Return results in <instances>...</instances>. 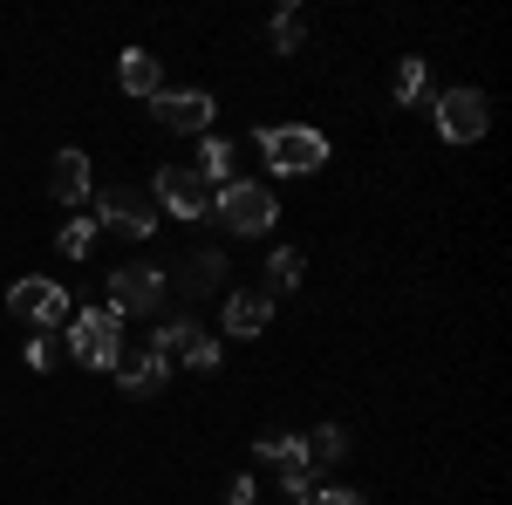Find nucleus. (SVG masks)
<instances>
[{"label": "nucleus", "instance_id": "nucleus-1", "mask_svg": "<svg viewBox=\"0 0 512 505\" xmlns=\"http://www.w3.org/2000/svg\"><path fill=\"white\" fill-rule=\"evenodd\" d=\"M253 144L267 157V171H280V178H315L321 164H328V137L308 130V123H274V130H260Z\"/></svg>", "mask_w": 512, "mask_h": 505}, {"label": "nucleus", "instance_id": "nucleus-2", "mask_svg": "<svg viewBox=\"0 0 512 505\" xmlns=\"http://www.w3.org/2000/svg\"><path fill=\"white\" fill-rule=\"evenodd\" d=\"M212 212H219V226L226 233H274V219H280V198L267 192V185H253V178H233V185H219L212 192Z\"/></svg>", "mask_w": 512, "mask_h": 505}, {"label": "nucleus", "instance_id": "nucleus-3", "mask_svg": "<svg viewBox=\"0 0 512 505\" xmlns=\"http://www.w3.org/2000/svg\"><path fill=\"white\" fill-rule=\"evenodd\" d=\"M69 355H76L82 369H117V355H123V321L110 308H82L76 321H69Z\"/></svg>", "mask_w": 512, "mask_h": 505}, {"label": "nucleus", "instance_id": "nucleus-4", "mask_svg": "<svg viewBox=\"0 0 512 505\" xmlns=\"http://www.w3.org/2000/svg\"><path fill=\"white\" fill-rule=\"evenodd\" d=\"M96 219H103L110 233H123V239H151V226H158V198L137 192V185H110V192L96 198Z\"/></svg>", "mask_w": 512, "mask_h": 505}, {"label": "nucleus", "instance_id": "nucleus-5", "mask_svg": "<svg viewBox=\"0 0 512 505\" xmlns=\"http://www.w3.org/2000/svg\"><path fill=\"white\" fill-rule=\"evenodd\" d=\"M151 198H158L171 219H212V185L198 178L192 164H164L158 185H151Z\"/></svg>", "mask_w": 512, "mask_h": 505}, {"label": "nucleus", "instance_id": "nucleus-6", "mask_svg": "<svg viewBox=\"0 0 512 505\" xmlns=\"http://www.w3.org/2000/svg\"><path fill=\"white\" fill-rule=\"evenodd\" d=\"M151 110H158V123L171 130V137H205L212 117H219V103H212L205 89H158Z\"/></svg>", "mask_w": 512, "mask_h": 505}, {"label": "nucleus", "instance_id": "nucleus-7", "mask_svg": "<svg viewBox=\"0 0 512 505\" xmlns=\"http://www.w3.org/2000/svg\"><path fill=\"white\" fill-rule=\"evenodd\" d=\"M485 123H492L485 89H444V96H437V130H444L451 144H478V137H485Z\"/></svg>", "mask_w": 512, "mask_h": 505}, {"label": "nucleus", "instance_id": "nucleus-8", "mask_svg": "<svg viewBox=\"0 0 512 505\" xmlns=\"http://www.w3.org/2000/svg\"><path fill=\"white\" fill-rule=\"evenodd\" d=\"M7 314L28 321V328H62L69 321V294L55 280H14L7 287Z\"/></svg>", "mask_w": 512, "mask_h": 505}, {"label": "nucleus", "instance_id": "nucleus-9", "mask_svg": "<svg viewBox=\"0 0 512 505\" xmlns=\"http://www.w3.org/2000/svg\"><path fill=\"white\" fill-rule=\"evenodd\" d=\"M164 308V273L144 260V267H117L110 273V314H158Z\"/></svg>", "mask_w": 512, "mask_h": 505}, {"label": "nucleus", "instance_id": "nucleus-10", "mask_svg": "<svg viewBox=\"0 0 512 505\" xmlns=\"http://www.w3.org/2000/svg\"><path fill=\"white\" fill-rule=\"evenodd\" d=\"M48 198L55 205H82L89 198V151H55V171H48Z\"/></svg>", "mask_w": 512, "mask_h": 505}, {"label": "nucleus", "instance_id": "nucleus-11", "mask_svg": "<svg viewBox=\"0 0 512 505\" xmlns=\"http://www.w3.org/2000/svg\"><path fill=\"white\" fill-rule=\"evenodd\" d=\"M267 328H274V301H267L260 287H246V294H233V301H226V335L253 342V335H267Z\"/></svg>", "mask_w": 512, "mask_h": 505}, {"label": "nucleus", "instance_id": "nucleus-12", "mask_svg": "<svg viewBox=\"0 0 512 505\" xmlns=\"http://www.w3.org/2000/svg\"><path fill=\"white\" fill-rule=\"evenodd\" d=\"M117 82H123V96H137V103H151L164 89V69H158V55H144V48H123L117 55Z\"/></svg>", "mask_w": 512, "mask_h": 505}, {"label": "nucleus", "instance_id": "nucleus-13", "mask_svg": "<svg viewBox=\"0 0 512 505\" xmlns=\"http://www.w3.org/2000/svg\"><path fill=\"white\" fill-rule=\"evenodd\" d=\"M301 451H308V465H342L349 458V430L342 424H315L301 437Z\"/></svg>", "mask_w": 512, "mask_h": 505}, {"label": "nucleus", "instance_id": "nucleus-14", "mask_svg": "<svg viewBox=\"0 0 512 505\" xmlns=\"http://www.w3.org/2000/svg\"><path fill=\"white\" fill-rule=\"evenodd\" d=\"M233 144H226V137H205V144H198V178H205V185H233Z\"/></svg>", "mask_w": 512, "mask_h": 505}, {"label": "nucleus", "instance_id": "nucleus-15", "mask_svg": "<svg viewBox=\"0 0 512 505\" xmlns=\"http://www.w3.org/2000/svg\"><path fill=\"white\" fill-rule=\"evenodd\" d=\"M301 273H308V260H301L294 246H280L274 260H267V287H260V294H267V301H274V294H294V287H301Z\"/></svg>", "mask_w": 512, "mask_h": 505}, {"label": "nucleus", "instance_id": "nucleus-16", "mask_svg": "<svg viewBox=\"0 0 512 505\" xmlns=\"http://www.w3.org/2000/svg\"><path fill=\"white\" fill-rule=\"evenodd\" d=\"M164 376H171V362H164V355H144V362L123 369V389H130V396H158Z\"/></svg>", "mask_w": 512, "mask_h": 505}, {"label": "nucleus", "instance_id": "nucleus-17", "mask_svg": "<svg viewBox=\"0 0 512 505\" xmlns=\"http://www.w3.org/2000/svg\"><path fill=\"white\" fill-rule=\"evenodd\" d=\"M185 287H192V294H219V287H226V253H192Z\"/></svg>", "mask_w": 512, "mask_h": 505}, {"label": "nucleus", "instance_id": "nucleus-18", "mask_svg": "<svg viewBox=\"0 0 512 505\" xmlns=\"http://www.w3.org/2000/svg\"><path fill=\"white\" fill-rule=\"evenodd\" d=\"M431 96V62L424 55H403V69H396V103H424Z\"/></svg>", "mask_w": 512, "mask_h": 505}, {"label": "nucleus", "instance_id": "nucleus-19", "mask_svg": "<svg viewBox=\"0 0 512 505\" xmlns=\"http://www.w3.org/2000/svg\"><path fill=\"white\" fill-rule=\"evenodd\" d=\"M253 451H260V458H267V465H308V451H301V437H287V430H267V437H260V444H253ZM315 471V465H308Z\"/></svg>", "mask_w": 512, "mask_h": 505}, {"label": "nucleus", "instance_id": "nucleus-20", "mask_svg": "<svg viewBox=\"0 0 512 505\" xmlns=\"http://www.w3.org/2000/svg\"><path fill=\"white\" fill-rule=\"evenodd\" d=\"M96 233H103L96 219H69V226H62V239H55V253H62V260H89Z\"/></svg>", "mask_w": 512, "mask_h": 505}, {"label": "nucleus", "instance_id": "nucleus-21", "mask_svg": "<svg viewBox=\"0 0 512 505\" xmlns=\"http://www.w3.org/2000/svg\"><path fill=\"white\" fill-rule=\"evenodd\" d=\"M28 369H55V362H62V355H69V342H62V335H55V328H35V335H28Z\"/></svg>", "mask_w": 512, "mask_h": 505}, {"label": "nucleus", "instance_id": "nucleus-22", "mask_svg": "<svg viewBox=\"0 0 512 505\" xmlns=\"http://www.w3.org/2000/svg\"><path fill=\"white\" fill-rule=\"evenodd\" d=\"M301 41H308V14H301V7H280V14H274V48H280V55H294Z\"/></svg>", "mask_w": 512, "mask_h": 505}, {"label": "nucleus", "instance_id": "nucleus-23", "mask_svg": "<svg viewBox=\"0 0 512 505\" xmlns=\"http://www.w3.org/2000/svg\"><path fill=\"white\" fill-rule=\"evenodd\" d=\"M185 362H192L198 376H212V369H219V335H205V328H192V335H185Z\"/></svg>", "mask_w": 512, "mask_h": 505}, {"label": "nucleus", "instance_id": "nucleus-24", "mask_svg": "<svg viewBox=\"0 0 512 505\" xmlns=\"http://www.w3.org/2000/svg\"><path fill=\"white\" fill-rule=\"evenodd\" d=\"M280 492H287L294 505H315L321 499V478L308 465H287V471H280Z\"/></svg>", "mask_w": 512, "mask_h": 505}, {"label": "nucleus", "instance_id": "nucleus-25", "mask_svg": "<svg viewBox=\"0 0 512 505\" xmlns=\"http://www.w3.org/2000/svg\"><path fill=\"white\" fill-rule=\"evenodd\" d=\"M192 328H198V321H185V314H178V321H164L158 342H151V355H164V362H171V355L185 349V335H192Z\"/></svg>", "mask_w": 512, "mask_h": 505}, {"label": "nucleus", "instance_id": "nucleus-26", "mask_svg": "<svg viewBox=\"0 0 512 505\" xmlns=\"http://www.w3.org/2000/svg\"><path fill=\"white\" fill-rule=\"evenodd\" d=\"M315 505H369V499H362L355 485H321V499H315Z\"/></svg>", "mask_w": 512, "mask_h": 505}, {"label": "nucleus", "instance_id": "nucleus-27", "mask_svg": "<svg viewBox=\"0 0 512 505\" xmlns=\"http://www.w3.org/2000/svg\"><path fill=\"white\" fill-rule=\"evenodd\" d=\"M260 499V485H253V478H246V471H239L233 485H226V505H253Z\"/></svg>", "mask_w": 512, "mask_h": 505}]
</instances>
